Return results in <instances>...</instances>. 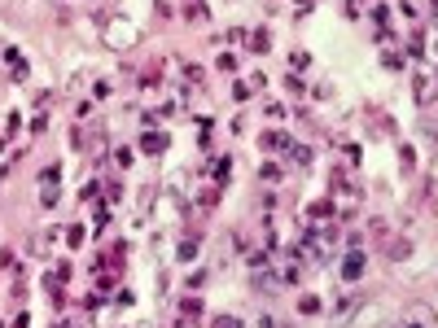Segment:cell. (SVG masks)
I'll use <instances>...</instances> for the list:
<instances>
[{"label": "cell", "instance_id": "6da1fadb", "mask_svg": "<svg viewBox=\"0 0 438 328\" xmlns=\"http://www.w3.org/2000/svg\"><path fill=\"white\" fill-rule=\"evenodd\" d=\"M342 276H346V281H360V276H364V254H351L346 267H342Z\"/></svg>", "mask_w": 438, "mask_h": 328}, {"label": "cell", "instance_id": "7a4b0ae2", "mask_svg": "<svg viewBox=\"0 0 438 328\" xmlns=\"http://www.w3.org/2000/svg\"><path fill=\"white\" fill-rule=\"evenodd\" d=\"M215 328H241V320H233V315H224V320H219Z\"/></svg>", "mask_w": 438, "mask_h": 328}]
</instances>
